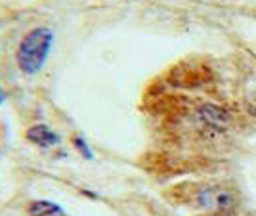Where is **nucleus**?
I'll return each instance as SVG.
<instances>
[{"instance_id":"nucleus-4","label":"nucleus","mask_w":256,"mask_h":216,"mask_svg":"<svg viewBox=\"0 0 256 216\" xmlns=\"http://www.w3.org/2000/svg\"><path fill=\"white\" fill-rule=\"evenodd\" d=\"M27 212H29V216H67L62 206L52 203V201H46V199L32 201L27 208Z\"/></svg>"},{"instance_id":"nucleus-7","label":"nucleus","mask_w":256,"mask_h":216,"mask_svg":"<svg viewBox=\"0 0 256 216\" xmlns=\"http://www.w3.org/2000/svg\"><path fill=\"white\" fill-rule=\"evenodd\" d=\"M0 104H2V92H0Z\"/></svg>"},{"instance_id":"nucleus-1","label":"nucleus","mask_w":256,"mask_h":216,"mask_svg":"<svg viewBox=\"0 0 256 216\" xmlns=\"http://www.w3.org/2000/svg\"><path fill=\"white\" fill-rule=\"evenodd\" d=\"M54 44V32L48 27H36L31 29L23 36V40L20 42L18 48V65L25 75H36L40 73V69L44 67L50 50Z\"/></svg>"},{"instance_id":"nucleus-3","label":"nucleus","mask_w":256,"mask_h":216,"mask_svg":"<svg viewBox=\"0 0 256 216\" xmlns=\"http://www.w3.org/2000/svg\"><path fill=\"white\" fill-rule=\"evenodd\" d=\"M27 140L34 144V146H40V148H52V146H58L60 144V136L54 132L50 126L46 124H34L27 130Z\"/></svg>"},{"instance_id":"nucleus-2","label":"nucleus","mask_w":256,"mask_h":216,"mask_svg":"<svg viewBox=\"0 0 256 216\" xmlns=\"http://www.w3.org/2000/svg\"><path fill=\"white\" fill-rule=\"evenodd\" d=\"M199 117H201V120H203L206 126H212V128H220V130H224L232 122L230 113L224 108H218V106H212V104L201 106L199 108Z\"/></svg>"},{"instance_id":"nucleus-5","label":"nucleus","mask_w":256,"mask_h":216,"mask_svg":"<svg viewBox=\"0 0 256 216\" xmlns=\"http://www.w3.org/2000/svg\"><path fill=\"white\" fill-rule=\"evenodd\" d=\"M73 144H75V148L80 153H82V155H84L86 159H92V150L86 146L84 138H80V136H75V138H73Z\"/></svg>"},{"instance_id":"nucleus-6","label":"nucleus","mask_w":256,"mask_h":216,"mask_svg":"<svg viewBox=\"0 0 256 216\" xmlns=\"http://www.w3.org/2000/svg\"><path fill=\"white\" fill-rule=\"evenodd\" d=\"M250 113H252V115H256V98L252 100V104H250Z\"/></svg>"}]
</instances>
